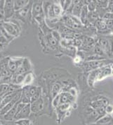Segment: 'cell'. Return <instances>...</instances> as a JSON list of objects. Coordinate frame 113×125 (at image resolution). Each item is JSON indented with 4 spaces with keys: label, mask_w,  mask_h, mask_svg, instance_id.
<instances>
[{
    "label": "cell",
    "mask_w": 113,
    "mask_h": 125,
    "mask_svg": "<svg viewBox=\"0 0 113 125\" xmlns=\"http://www.w3.org/2000/svg\"><path fill=\"white\" fill-rule=\"evenodd\" d=\"M96 44L102 48L107 56H111L113 54V39L112 38H100L97 40Z\"/></svg>",
    "instance_id": "obj_1"
},
{
    "label": "cell",
    "mask_w": 113,
    "mask_h": 125,
    "mask_svg": "<svg viewBox=\"0 0 113 125\" xmlns=\"http://www.w3.org/2000/svg\"><path fill=\"white\" fill-rule=\"evenodd\" d=\"M3 28L10 35L14 37H16L20 33V27L18 26V24L17 23L11 22H4L1 25Z\"/></svg>",
    "instance_id": "obj_2"
},
{
    "label": "cell",
    "mask_w": 113,
    "mask_h": 125,
    "mask_svg": "<svg viewBox=\"0 0 113 125\" xmlns=\"http://www.w3.org/2000/svg\"><path fill=\"white\" fill-rule=\"evenodd\" d=\"M107 65L105 64V60L101 61H91V62H85L84 63V68L86 71H93L96 69H100L103 66Z\"/></svg>",
    "instance_id": "obj_3"
},
{
    "label": "cell",
    "mask_w": 113,
    "mask_h": 125,
    "mask_svg": "<svg viewBox=\"0 0 113 125\" xmlns=\"http://www.w3.org/2000/svg\"><path fill=\"white\" fill-rule=\"evenodd\" d=\"M24 58H9L8 63V68L11 74H14L16 72L17 69L22 64Z\"/></svg>",
    "instance_id": "obj_4"
},
{
    "label": "cell",
    "mask_w": 113,
    "mask_h": 125,
    "mask_svg": "<svg viewBox=\"0 0 113 125\" xmlns=\"http://www.w3.org/2000/svg\"><path fill=\"white\" fill-rule=\"evenodd\" d=\"M31 69H32V65L30 60L27 58H24L22 64H20L18 69H17L16 72L14 74H18V75L25 74L27 73L31 72Z\"/></svg>",
    "instance_id": "obj_5"
},
{
    "label": "cell",
    "mask_w": 113,
    "mask_h": 125,
    "mask_svg": "<svg viewBox=\"0 0 113 125\" xmlns=\"http://www.w3.org/2000/svg\"><path fill=\"white\" fill-rule=\"evenodd\" d=\"M16 12L14 9L13 1H6L4 8V19H11Z\"/></svg>",
    "instance_id": "obj_6"
},
{
    "label": "cell",
    "mask_w": 113,
    "mask_h": 125,
    "mask_svg": "<svg viewBox=\"0 0 113 125\" xmlns=\"http://www.w3.org/2000/svg\"><path fill=\"white\" fill-rule=\"evenodd\" d=\"M29 91H30V97H31V103H33L41 98V88L40 86L30 85V88H29Z\"/></svg>",
    "instance_id": "obj_7"
},
{
    "label": "cell",
    "mask_w": 113,
    "mask_h": 125,
    "mask_svg": "<svg viewBox=\"0 0 113 125\" xmlns=\"http://www.w3.org/2000/svg\"><path fill=\"white\" fill-rule=\"evenodd\" d=\"M31 112H32V111H31L30 103L26 104L24 106V107L22 109V110L15 117L14 120L16 121V120L22 119H28Z\"/></svg>",
    "instance_id": "obj_8"
},
{
    "label": "cell",
    "mask_w": 113,
    "mask_h": 125,
    "mask_svg": "<svg viewBox=\"0 0 113 125\" xmlns=\"http://www.w3.org/2000/svg\"><path fill=\"white\" fill-rule=\"evenodd\" d=\"M112 72H113V69H111V64L101 67L100 69H99L98 81L102 80L107 76L112 75Z\"/></svg>",
    "instance_id": "obj_9"
},
{
    "label": "cell",
    "mask_w": 113,
    "mask_h": 125,
    "mask_svg": "<svg viewBox=\"0 0 113 125\" xmlns=\"http://www.w3.org/2000/svg\"><path fill=\"white\" fill-rule=\"evenodd\" d=\"M29 88H30V86H23L22 88L20 102L24 104H29L31 103V97H30V94Z\"/></svg>",
    "instance_id": "obj_10"
},
{
    "label": "cell",
    "mask_w": 113,
    "mask_h": 125,
    "mask_svg": "<svg viewBox=\"0 0 113 125\" xmlns=\"http://www.w3.org/2000/svg\"><path fill=\"white\" fill-rule=\"evenodd\" d=\"M108 104H109L108 100L105 98H103L92 101L90 103V107L91 108H93V110H97L98 109H99L100 107H105Z\"/></svg>",
    "instance_id": "obj_11"
},
{
    "label": "cell",
    "mask_w": 113,
    "mask_h": 125,
    "mask_svg": "<svg viewBox=\"0 0 113 125\" xmlns=\"http://www.w3.org/2000/svg\"><path fill=\"white\" fill-rule=\"evenodd\" d=\"M30 106H31V111L33 113H37L42 110V109L44 108V100L41 97L37 100L34 101L33 103H31Z\"/></svg>",
    "instance_id": "obj_12"
},
{
    "label": "cell",
    "mask_w": 113,
    "mask_h": 125,
    "mask_svg": "<svg viewBox=\"0 0 113 125\" xmlns=\"http://www.w3.org/2000/svg\"><path fill=\"white\" fill-rule=\"evenodd\" d=\"M89 11L87 9V7L84 5L80 16V20L82 25H87V23H89Z\"/></svg>",
    "instance_id": "obj_13"
},
{
    "label": "cell",
    "mask_w": 113,
    "mask_h": 125,
    "mask_svg": "<svg viewBox=\"0 0 113 125\" xmlns=\"http://www.w3.org/2000/svg\"><path fill=\"white\" fill-rule=\"evenodd\" d=\"M84 6V1H75V4H74V6L73 10L72 15H73L74 16H76V17H77V18L80 19V13L81 12V10H82Z\"/></svg>",
    "instance_id": "obj_14"
},
{
    "label": "cell",
    "mask_w": 113,
    "mask_h": 125,
    "mask_svg": "<svg viewBox=\"0 0 113 125\" xmlns=\"http://www.w3.org/2000/svg\"><path fill=\"white\" fill-rule=\"evenodd\" d=\"M18 102L13 106V108L7 112V114L5 115H4V119H6L7 121H12V120H14V118L17 114V111H18Z\"/></svg>",
    "instance_id": "obj_15"
},
{
    "label": "cell",
    "mask_w": 113,
    "mask_h": 125,
    "mask_svg": "<svg viewBox=\"0 0 113 125\" xmlns=\"http://www.w3.org/2000/svg\"><path fill=\"white\" fill-rule=\"evenodd\" d=\"M98 73H99V69L90 72V73L88 77V83H89V86H93L95 82L96 81H98Z\"/></svg>",
    "instance_id": "obj_16"
},
{
    "label": "cell",
    "mask_w": 113,
    "mask_h": 125,
    "mask_svg": "<svg viewBox=\"0 0 113 125\" xmlns=\"http://www.w3.org/2000/svg\"><path fill=\"white\" fill-rule=\"evenodd\" d=\"M95 27L99 31H105L107 29V28L106 23H105V20L103 19V18H99L94 23Z\"/></svg>",
    "instance_id": "obj_17"
},
{
    "label": "cell",
    "mask_w": 113,
    "mask_h": 125,
    "mask_svg": "<svg viewBox=\"0 0 113 125\" xmlns=\"http://www.w3.org/2000/svg\"><path fill=\"white\" fill-rule=\"evenodd\" d=\"M52 8H53V13L55 14L56 17L57 19L60 18V16L63 15V8L60 6V3H57V2H53L52 4Z\"/></svg>",
    "instance_id": "obj_18"
},
{
    "label": "cell",
    "mask_w": 113,
    "mask_h": 125,
    "mask_svg": "<svg viewBox=\"0 0 113 125\" xmlns=\"http://www.w3.org/2000/svg\"><path fill=\"white\" fill-rule=\"evenodd\" d=\"M61 90H63V86L60 82L55 83L52 86V89H51V95L53 98H55L56 95H59L60 93L62 92Z\"/></svg>",
    "instance_id": "obj_19"
},
{
    "label": "cell",
    "mask_w": 113,
    "mask_h": 125,
    "mask_svg": "<svg viewBox=\"0 0 113 125\" xmlns=\"http://www.w3.org/2000/svg\"><path fill=\"white\" fill-rule=\"evenodd\" d=\"M34 80V75L32 72H30L27 73L25 76V78L23 80V86H30L31 83H32Z\"/></svg>",
    "instance_id": "obj_20"
},
{
    "label": "cell",
    "mask_w": 113,
    "mask_h": 125,
    "mask_svg": "<svg viewBox=\"0 0 113 125\" xmlns=\"http://www.w3.org/2000/svg\"><path fill=\"white\" fill-rule=\"evenodd\" d=\"M29 3H30V1H14L13 4H14V9H15L16 12L20 11V9L26 7Z\"/></svg>",
    "instance_id": "obj_21"
},
{
    "label": "cell",
    "mask_w": 113,
    "mask_h": 125,
    "mask_svg": "<svg viewBox=\"0 0 113 125\" xmlns=\"http://www.w3.org/2000/svg\"><path fill=\"white\" fill-rule=\"evenodd\" d=\"M45 39L47 40L48 45L49 46L51 47H56V45H57V44H58V41L53 38L51 32L46 35Z\"/></svg>",
    "instance_id": "obj_22"
},
{
    "label": "cell",
    "mask_w": 113,
    "mask_h": 125,
    "mask_svg": "<svg viewBox=\"0 0 113 125\" xmlns=\"http://www.w3.org/2000/svg\"><path fill=\"white\" fill-rule=\"evenodd\" d=\"M113 120V117H112L110 115H105L104 117H101L100 119H99L96 122V124H98V125H108V124L110 123Z\"/></svg>",
    "instance_id": "obj_23"
},
{
    "label": "cell",
    "mask_w": 113,
    "mask_h": 125,
    "mask_svg": "<svg viewBox=\"0 0 113 125\" xmlns=\"http://www.w3.org/2000/svg\"><path fill=\"white\" fill-rule=\"evenodd\" d=\"M106 57L100 56L98 54H91L89 55H88L85 58V61L86 62H91V61H101V60H105Z\"/></svg>",
    "instance_id": "obj_24"
},
{
    "label": "cell",
    "mask_w": 113,
    "mask_h": 125,
    "mask_svg": "<svg viewBox=\"0 0 113 125\" xmlns=\"http://www.w3.org/2000/svg\"><path fill=\"white\" fill-rule=\"evenodd\" d=\"M84 5L87 7V9L89 12L96 11L97 10V3L95 1H84Z\"/></svg>",
    "instance_id": "obj_25"
},
{
    "label": "cell",
    "mask_w": 113,
    "mask_h": 125,
    "mask_svg": "<svg viewBox=\"0 0 113 125\" xmlns=\"http://www.w3.org/2000/svg\"><path fill=\"white\" fill-rule=\"evenodd\" d=\"M9 84L6 83H0V98H3L8 92Z\"/></svg>",
    "instance_id": "obj_26"
},
{
    "label": "cell",
    "mask_w": 113,
    "mask_h": 125,
    "mask_svg": "<svg viewBox=\"0 0 113 125\" xmlns=\"http://www.w3.org/2000/svg\"><path fill=\"white\" fill-rule=\"evenodd\" d=\"M98 19H99V15L97 11L89 12V22L94 23Z\"/></svg>",
    "instance_id": "obj_27"
},
{
    "label": "cell",
    "mask_w": 113,
    "mask_h": 125,
    "mask_svg": "<svg viewBox=\"0 0 113 125\" xmlns=\"http://www.w3.org/2000/svg\"><path fill=\"white\" fill-rule=\"evenodd\" d=\"M71 107H72V105L70 103H64V104L60 105L56 108V110L61 111V112H67V111L70 110Z\"/></svg>",
    "instance_id": "obj_28"
},
{
    "label": "cell",
    "mask_w": 113,
    "mask_h": 125,
    "mask_svg": "<svg viewBox=\"0 0 113 125\" xmlns=\"http://www.w3.org/2000/svg\"><path fill=\"white\" fill-rule=\"evenodd\" d=\"M29 4H30V3L27 5L26 7H25L23 9H20V11H16V13H18V14L19 16H20L22 18L26 17V16L27 15V13H28V11H29V7H28Z\"/></svg>",
    "instance_id": "obj_29"
},
{
    "label": "cell",
    "mask_w": 113,
    "mask_h": 125,
    "mask_svg": "<svg viewBox=\"0 0 113 125\" xmlns=\"http://www.w3.org/2000/svg\"><path fill=\"white\" fill-rule=\"evenodd\" d=\"M15 124L16 125H30L31 124V121L29 119H22L15 121Z\"/></svg>",
    "instance_id": "obj_30"
},
{
    "label": "cell",
    "mask_w": 113,
    "mask_h": 125,
    "mask_svg": "<svg viewBox=\"0 0 113 125\" xmlns=\"http://www.w3.org/2000/svg\"><path fill=\"white\" fill-rule=\"evenodd\" d=\"M97 3V7H99L102 9H106L108 7L109 1H96Z\"/></svg>",
    "instance_id": "obj_31"
},
{
    "label": "cell",
    "mask_w": 113,
    "mask_h": 125,
    "mask_svg": "<svg viewBox=\"0 0 113 125\" xmlns=\"http://www.w3.org/2000/svg\"><path fill=\"white\" fill-rule=\"evenodd\" d=\"M52 105H53V107L56 108V109L60 105V94L58 95H56L55 98H53Z\"/></svg>",
    "instance_id": "obj_32"
},
{
    "label": "cell",
    "mask_w": 113,
    "mask_h": 125,
    "mask_svg": "<svg viewBox=\"0 0 113 125\" xmlns=\"http://www.w3.org/2000/svg\"><path fill=\"white\" fill-rule=\"evenodd\" d=\"M67 92L69 93L71 95H73V96L75 97V98H77V94H78L77 90L75 88H74V87H71L70 88H69V90L67 91Z\"/></svg>",
    "instance_id": "obj_33"
},
{
    "label": "cell",
    "mask_w": 113,
    "mask_h": 125,
    "mask_svg": "<svg viewBox=\"0 0 113 125\" xmlns=\"http://www.w3.org/2000/svg\"><path fill=\"white\" fill-rule=\"evenodd\" d=\"M103 19L105 20H113V13L106 11L103 15Z\"/></svg>",
    "instance_id": "obj_34"
},
{
    "label": "cell",
    "mask_w": 113,
    "mask_h": 125,
    "mask_svg": "<svg viewBox=\"0 0 113 125\" xmlns=\"http://www.w3.org/2000/svg\"><path fill=\"white\" fill-rule=\"evenodd\" d=\"M105 112L107 115H111L113 113V105L111 104H108L105 107Z\"/></svg>",
    "instance_id": "obj_35"
},
{
    "label": "cell",
    "mask_w": 113,
    "mask_h": 125,
    "mask_svg": "<svg viewBox=\"0 0 113 125\" xmlns=\"http://www.w3.org/2000/svg\"><path fill=\"white\" fill-rule=\"evenodd\" d=\"M107 28L109 31H113V20H105Z\"/></svg>",
    "instance_id": "obj_36"
},
{
    "label": "cell",
    "mask_w": 113,
    "mask_h": 125,
    "mask_svg": "<svg viewBox=\"0 0 113 125\" xmlns=\"http://www.w3.org/2000/svg\"><path fill=\"white\" fill-rule=\"evenodd\" d=\"M107 11L113 13V1H110L108 4V7L107 8Z\"/></svg>",
    "instance_id": "obj_37"
},
{
    "label": "cell",
    "mask_w": 113,
    "mask_h": 125,
    "mask_svg": "<svg viewBox=\"0 0 113 125\" xmlns=\"http://www.w3.org/2000/svg\"><path fill=\"white\" fill-rule=\"evenodd\" d=\"M5 2L6 1H0V10L4 11V5H5Z\"/></svg>",
    "instance_id": "obj_38"
},
{
    "label": "cell",
    "mask_w": 113,
    "mask_h": 125,
    "mask_svg": "<svg viewBox=\"0 0 113 125\" xmlns=\"http://www.w3.org/2000/svg\"><path fill=\"white\" fill-rule=\"evenodd\" d=\"M4 19V11L0 10V20Z\"/></svg>",
    "instance_id": "obj_39"
},
{
    "label": "cell",
    "mask_w": 113,
    "mask_h": 125,
    "mask_svg": "<svg viewBox=\"0 0 113 125\" xmlns=\"http://www.w3.org/2000/svg\"><path fill=\"white\" fill-rule=\"evenodd\" d=\"M111 69H113V72H112V75H113V64H111Z\"/></svg>",
    "instance_id": "obj_40"
},
{
    "label": "cell",
    "mask_w": 113,
    "mask_h": 125,
    "mask_svg": "<svg viewBox=\"0 0 113 125\" xmlns=\"http://www.w3.org/2000/svg\"><path fill=\"white\" fill-rule=\"evenodd\" d=\"M1 98H0V105H1Z\"/></svg>",
    "instance_id": "obj_41"
},
{
    "label": "cell",
    "mask_w": 113,
    "mask_h": 125,
    "mask_svg": "<svg viewBox=\"0 0 113 125\" xmlns=\"http://www.w3.org/2000/svg\"><path fill=\"white\" fill-rule=\"evenodd\" d=\"M1 124H2V122H1V121L0 120V125H1Z\"/></svg>",
    "instance_id": "obj_42"
},
{
    "label": "cell",
    "mask_w": 113,
    "mask_h": 125,
    "mask_svg": "<svg viewBox=\"0 0 113 125\" xmlns=\"http://www.w3.org/2000/svg\"><path fill=\"white\" fill-rule=\"evenodd\" d=\"M30 125H33V124H32V123L31 122V124H30Z\"/></svg>",
    "instance_id": "obj_43"
}]
</instances>
